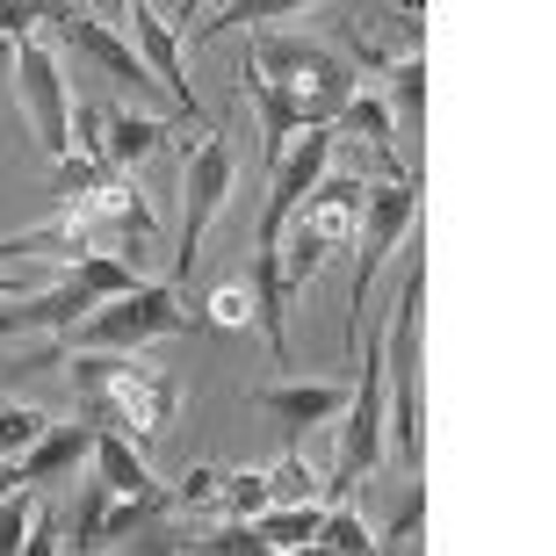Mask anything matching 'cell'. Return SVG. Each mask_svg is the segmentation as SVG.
I'll use <instances>...</instances> for the list:
<instances>
[{
  "label": "cell",
  "instance_id": "1",
  "mask_svg": "<svg viewBox=\"0 0 556 556\" xmlns=\"http://www.w3.org/2000/svg\"><path fill=\"white\" fill-rule=\"evenodd\" d=\"M73 391H80V413L94 419V427H116L130 433V441H152V433L174 419V376L152 369V362H138V348L130 354H109V348H73Z\"/></svg>",
  "mask_w": 556,
  "mask_h": 556
},
{
  "label": "cell",
  "instance_id": "2",
  "mask_svg": "<svg viewBox=\"0 0 556 556\" xmlns=\"http://www.w3.org/2000/svg\"><path fill=\"white\" fill-rule=\"evenodd\" d=\"M405 268H397V304L383 326V441L397 448L405 470H419V296H427V261L405 239Z\"/></svg>",
  "mask_w": 556,
  "mask_h": 556
},
{
  "label": "cell",
  "instance_id": "3",
  "mask_svg": "<svg viewBox=\"0 0 556 556\" xmlns=\"http://www.w3.org/2000/svg\"><path fill=\"white\" fill-rule=\"evenodd\" d=\"M362 188L369 181H354V174H318V188H311L304 203L282 217V231H275V253H282V282L289 296H304L311 275L326 268V253L332 247H348L354 225H362Z\"/></svg>",
  "mask_w": 556,
  "mask_h": 556
},
{
  "label": "cell",
  "instance_id": "4",
  "mask_svg": "<svg viewBox=\"0 0 556 556\" xmlns=\"http://www.w3.org/2000/svg\"><path fill=\"white\" fill-rule=\"evenodd\" d=\"M247 59H253V73H261V80L282 87L289 102H296V116H304V124H332V116H340V102L362 87L354 59H340L332 43H311V37H261Z\"/></svg>",
  "mask_w": 556,
  "mask_h": 556
},
{
  "label": "cell",
  "instance_id": "5",
  "mask_svg": "<svg viewBox=\"0 0 556 556\" xmlns=\"http://www.w3.org/2000/svg\"><path fill=\"white\" fill-rule=\"evenodd\" d=\"M166 332H188V311L174 304V282L166 275H138L130 289L102 296V304L87 311L80 326L65 332L73 348H109V354H130V348H152Z\"/></svg>",
  "mask_w": 556,
  "mask_h": 556
},
{
  "label": "cell",
  "instance_id": "6",
  "mask_svg": "<svg viewBox=\"0 0 556 556\" xmlns=\"http://www.w3.org/2000/svg\"><path fill=\"white\" fill-rule=\"evenodd\" d=\"M231 174H239V144H231V130L210 124L203 144L181 160V231H174V268H166V282H188V275H195L203 231H210V217L225 210Z\"/></svg>",
  "mask_w": 556,
  "mask_h": 556
},
{
  "label": "cell",
  "instance_id": "7",
  "mask_svg": "<svg viewBox=\"0 0 556 556\" xmlns=\"http://www.w3.org/2000/svg\"><path fill=\"white\" fill-rule=\"evenodd\" d=\"M65 217L80 225L87 247L124 253V261H138V253L152 247V203H144V188H138L130 166H102V181L87 188L80 203H65Z\"/></svg>",
  "mask_w": 556,
  "mask_h": 556
},
{
  "label": "cell",
  "instance_id": "8",
  "mask_svg": "<svg viewBox=\"0 0 556 556\" xmlns=\"http://www.w3.org/2000/svg\"><path fill=\"white\" fill-rule=\"evenodd\" d=\"M413 225H419V188H405L397 174H391V181H369V188H362V225H354V239H348V247H354V311L369 304V289H376V275H383V261L413 239Z\"/></svg>",
  "mask_w": 556,
  "mask_h": 556
},
{
  "label": "cell",
  "instance_id": "9",
  "mask_svg": "<svg viewBox=\"0 0 556 556\" xmlns=\"http://www.w3.org/2000/svg\"><path fill=\"white\" fill-rule=\"evenodd\" d=\"M15 87H22V109H29V124H37V144L51 160L73 152V94H65V73H59V51L37 37L15 43Z\"/></svg>",
  "mask_w": 556,
  "mask_h": 556
},
{
  "label": "cell",
  "instance_id": "10",
  "mask_svg": "<svg viewBox=\"0 0 556 556\" xmlns=\"http://www.w3.org/2000/svg\"><path fill=\"white\" fill-rule=\"evenodd\" d=\"M332 152H340V130H332V124H304L296 138L282 144V160H275V181H268V203H261V225H253V239H275V231H282V217L304 203L311 188H318V174L332 166Z\"/></svg>",
  "mask_w": 556,
  "mask_h": 556
},
{
  "label": "cell",
  "instance_id": "11",
  "mask_svg": "<svg viewBox=\"0 0 556 556\" xmlns=\"http://www.w3.org/2000/svg\"><path fill=\"white\" fill-rule=\"evenodd\" d=\"M383 463V340L362 354V391L348 397V441H340V477L332 492H354Z\"/></svg>",
  "mask_w": 556,
  "mask_h": 556
},
{
  "label": "cell",
  "instance_id": "12",
  "mask_svg": "<svg viewBox=\"0 0 556 556\" xmlns=\"http://www.w3.org/2000/svg\"><path fill=\"white\" fill-rule=\"evenodd\" d=\"M59 37H65V51H73V59H87L94 65V73H109V80L116 87H130V94H152V73H144V59H138V43L124 37V29H116V22H102V15H73V8H59Z\"/></svg>",
  "mask_w": 556,
  "mask_h": 556
},
{
  "label": "cell",
  "instance_id": "13",
  "mask_svg": "<svg viewBox=\"0 0 556 556\" xmlns=\"http://www.w3.org/2000/svg\"><path fill=\"white\" fill-rule=\"evenodd\" d=\"M130 43H138V59H144V73H152V80L166 87V94H174V109H181L188 124H203V109H195V87H188V65H181V29H174V22L166 15H152V8H130ZM210 130V124H203Z\"/></svg>",
  "mask_w": 556,
  "mask_h": 556
},
{
  "label": "cell",
  "instance_id": "14",
  "mask_svg": "<svg viewBox=\"0 0 556 556\" xmlns=\"http://www.w3.org/2000/svg\"><path fill=\"white\" fill-rule=\"evenodd\" d=\"M253 405L282 427V448H304L311 427H326V419L348 413V391H340V383H261Z\"/></svg>",
  "mask_w": 556,
  "mask_h": 556
},
{
  "label": "cell",
  "instance_id": "15",
  "mask_svg": "<svg viewBox=\"0 0 556 556\" xmlns=\"http://www.w3.org/2000/svg\"><path fill=\"white\" fill-rule=\"evenodd\" d=\"M87 455H94V419H51V427L37 433V441H29V448L15 455L22 463V484H29V492H37V484H51V477H65V470H80Z\"/></svg>",
  "mask_w": 556,
  "mask_h": 556
},
{
  "label": "cell",
  "instance_id": "16",
  "mask_svg": "<svg viewBox=\"0 0 556 556\" xmlns=\"http://www.w3.org/2000/svg\"><path fill=\"white\" fill-rule=\"evenodd\" d=\"M253 326L268 332V354L289 362V282H282V253L275 239H253Z\"/></svg>",
  "mask_w": 556,
  "mask_h": 556
},
{
  "label": "cell",
  "instance_id": "17",
  "mask_svg": "<svg viewBox=\"0 0 556 556\" xmlns=\"http://www.w3.org/2000/svg\"><path fill=\"white\" fill-rule=\"evenodd\" d=\"M94 160L102 166H138L144 152H160L166 124L160 116H138V109H94Z\"/></svg>",
  "mask_w": 556,
  "mask_h": 556
},
{
  "label": "cell",
  "instance_id": "18",
  "mask_svg": "<svg viewBox=\"0 0 556 556\" xmlns=\"http://www.w3.org/2000/svg\"><path fill=\"white\" fill-rule=\"evenodd\" d=\"M239 94H253V109H261V160H282V144L304 130V116H296V102H289L282 87H268L261 73H253V59H239Z\"/></svg>",
  "mask_w": 556,
  "mask_h": 556
},
{
  "label": "cell",
  "instance_id": "19",
  "mask_svg": "<svg viewBox=\"0 0 556 556\" xmlns=\"http://www.w3.org/2000/svg\"><path fill=\"white\" fill-rule=\"evenodd\" d=\"M87 463H94V477H102V484H109L116 498L144 492V484H160V477L144 470L138 441H130V433H116V427H94V455H87Z\"/></svg>",
  "mask_w": 556,
  "mask_h": 556
},
{
  "label": "cell",
  "instance_id": "20",
  "mask_svg": "<svg viewBox=\"0 0 556 556\" xmlns=\"http://www.w3.org/2000/svg\"><path fill=\"white\" fill-rule=\"evenodd\" d=\"M332 130H354V138H369L376 152H383V166L397 174V124H391V102H383V94H362V87H354L348 102H340V116H332Z\"/></svg>",
  "mask_w": 556,
  "mask_h": 556
},
{
  "label": "cell",
  "instance_id": "21",
  "mask_svg": "<svg viewBox=\"0 0 556 556\" xmlns=\"http://www.w3.org/2000/svg\"><path fill=\"white\" fill-rule=\"evenodd\" d=\"M253 535H261V549H311V535H318V506H296V498H282V506H261L253 514Z\"/></svg>",
  "mask_w": 556,
  "mask_h": 556
},
{
  "label": "cell",
  "instance_id": "22",
  "mask_svg": "<svg viewBox=\"0 0 556 556\" xmlns=\"http://www.w3.org/2000/svg\"><path fill=\"white\" fill-rule=\"evenodd\" d=\"M391 124L405 138H419V124H427V65L419 59H391Z\"/></svg>",
  "mask_w": 556,
  "mask_h": 556
},
{
  "label": "cell",
  "instance_id": "23",
  "mask_svg": "<svg viewBox=\"0 0 556 556\" xmlns=\"http://www.w3.org/2000/svg\"><path fill=\"white\" fill-rule=\"evenodd\" d=\"M296 8H311V0H225L217 15H203L195 43H203V37H225V29H268L275 15H296Z\"/></svg>",
  "mask_w": 556,
  "mask_h": 556
},
{
  "label": "cell",
  "instance_id": "24",
  "mask_svg": "<svg viewBox=\"0 0 556 556\" xmlns=\"http://www.w3.org/2000/svg\"><path fill=\"white\" fill-rule=\"evenodd\" d=\"M311 549H348V556H362V549H376V535L362 528V514L332 506V514H318V535H311Z\"/></svg>",
  "mask_w": 556,
  "mask_h": 556
},
{
  "label": "cell",
  "instance_id": "25",
  "mask_svg": "<svg viewBox=\"0 0 556 556\" xmlns=\"http://www.w3.org/2000/svg\"><path fill=\"white\" fill-rule=\"evenodd\" d=\"M109 484L102 477H87V492H80V520H73V542L65 549H102V520H109Z\"/></svg>",
  "mask_w": 556,
  "mask_h": 556
},
{
  "label": "cell",
  "instance_id": "26",
  "mask_svg": "<svg viewBox=\"0 0 556 556\" xmlns=\"http://www.w3.org/2000/svg\"><path fill=\"white\" fill-rule=\"evenodd\" d=\"M217 492H225V514L231 520H253L261 514V506H275V477H225V484H217Z\"/></svg>",
  "mask_w": 556,
  "mask_h": 556
},
{
  "label": "cell",
  "instance_id": "27",
  "mask_svg": "<svg viewBox=\"0 0 556 556\" xmlns=\"http://www.w3.org/2000/svg\"><path fill=\"white\" fill-rule=\"evenodd\" d=\"M419 520H427V498H419V484H405V498H397L391 528L376 535V549H413V542H419Z\"/></svg>",
  "mask_w": 556,
  "mask_h": 556
},
{
  "label": "cell",
  "instance_id": "28",
  "mask_svg": "<svg viewBox=\"0 0 556 556\" xmlns=\"http://www.w3.org/2000/svg\"><path fill=\"white\" fill-rule=\"evenodd\" d=\"M29 484H15V492L0 498V556H15L22 542H29V520H37V498H22Z\"/></svg>",
  "mask_w": 556,
  "mask_h": 556
},
{
  "label": "cell",
  "instance_id": "29",
  "mask_svg": "<svg viewBox=\"0 0 556 556\" xmlns=\"http://www.w3.org/2000/svg\"><path fill=\"white\" fill-rule=\"evenodd\" d=\"M43 427H51V419H43L37 405H0V455H22Z\"/></svg>",
  "mask_w": 556,
  "mask_h": 556
},
{
  "label": "cell",
  "instance_id": "30",
  "mask_svg": "<svg viewBox=\"0 0 556 556\" xmlns=\"http://www.w3.org/2000/svg\"><path fill=\"white\" fill-rule=\"evenodd\" d=\"M203 318H210V326H225V332H247V326H253V289H247V282H225L217 296H210Z\"/></svg>",
  "mask_w": 556,
  "mask_h": 556
},
{
  "label": "cell",
  "instance_id": "31",
  "mask_svg": "<svg viewBox=\"0 0 556 556\" xmlns=\"http://www.w3.org/2000/svg\"><path fill=\"white\" fill-rule=\"evenodd\" d=\"M59 8H65V0H0V37H15V43H22L43 15H59Z\"/></svg>",
  "mask_w": 556,
  "mask_h": 556
},
{
  "label": "cell",
  "instance_id": "32",
  "mask_svg": "<svg viewBox=\"0 0 556 556\" xmlns=\"http://www.w3.org/2000/svg\"><path fill=\"white\" fill-rule=\"evenodd\" d=\"M130 8H138V0H87V15L116 22V29H124V22H130Z\"/></svg>",
  "mask_w": 556,
  "mask_h": 556
},
{
  "label": "cell",
  "instance_id": "33",
  "mask_svg": "<svg viewBox=\"0 0 556 556\" xmlns=\"http://www.w3.org/2000/svg\"><path fill=\"white\" fill-rule=\"evenodd\" d=\"M15 484H22V463H15V455H0V498L15 492Z\"/></svg>",
  "mask_w": 556,
  "mask_h": 556
},
{
  "label": "cell",
  "instance_id": "34",
  "mask_svg": "<svg viewBox=\"0 0 556 556\" xmlns=\"http://www.w3.org/2000/svg\"><path fill=\"white\" fill-rule=\"evenodd\" d=\"M210 0H166V22H188V15H203Z\"/></svg>",
  "mask_w": 556,
  "mask_h": 556
},
{
  "label": "cell",
  "instance_id": "35",
  "mask_svg": "<svg viewBox=\"0 0 556 556\" xmlns=\"http://www.w3.org/2000/svg\"><path fill=\"white\" fill-rule=\"evenodd\" d=\"M15 80V37H0V87Z\"/></svg>",
  "mask_w": 556,
  "mask_h": 556
},
{
  "label": "cell",
  "instance_id": "36",
  "mask_svg": "<svg viewBox=\"0 0 556 556\" xmlns=\"http://www.w3.org/2000/svg\"><path fill=\"white\" fill-rule=\"evenodd\" d=\"M29 289V275H15V268H0V296H22Z\"/></svg>",
  "mask_w": 556,
  "mask_h": 556
},
{
  "label": "cell",
  "instance_id": "37",
  "mask_svg": "<svg viewBox=\"0 0 556 556\" xmlns=\"http://www.w3.org/2000/svg\"><path fill=\"white\" fill-rule=\"evenodd\" d=\"M391 8H397V15H419V0H391Z\"/></svg>",
  "mask_w": 556,
  "mask_h": 556
}]
</instances>
